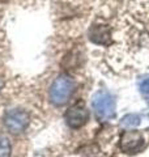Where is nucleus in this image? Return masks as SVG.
Masks as SVG:
<instances>
[{"mask_svg":"<svg viewBox=\"0 0 149 157\" xmlns=\"http://www.w3.org/2000/svg\"><path fill=\"white\" fill-rule=\"evenodd\" d=\"M74 88H76V84H74L73 78L64 75L59 76L50 88V101L56 106L64 105L71 98Z\"/></svg>","mask_w":149,"mask_h":157,"instance_id":"nucleus-1","label":"nucleus"},{"mask_svg":"<svg viewBox=\"0 0 149 157\" xmlns=\"http://www.w3.org/2000/svg\"><path fill=\"white\" fill-rule=\"evenodd\" d=\"M4 124H6L7 130L12 134H21L26 130L29 124V115L24 110H9L4 115Z\"/></svg>","mask_w":149,"mask_h":157,"instance_id":"nucleus-2","label":"nucleus"},{"mask_svg":"<svg viewBox=\"0 0 149 157\" xmlns=\"http://www.w3.org/2000/svg\"><path fill=\"white\" fill-rule=\"evenodd\" d=\"M89 39L97 45L102 46H111L113 43V33L111 26L102 22H96L89 30Z\"/></svg>","mask_w":149,"mask_h":157,"instance_id":"nucleus-3","label":"nucleus"},{"mask_svg":"<svg viewBox=\"0 0 149 157\" xmlns=\"http://www.w3.org/2000/svg\"><path fill=\"white\" fill-rule=\"evenodd\" d=\"M93 107L101 117H110L114 113V101L106 92H98L93 97Z\"/></svg>","mask_w":149,"mask_h":157,"instance_id":"nucleus-4","label":"nucleus"},{"mask_svg":"<svg viewBox=\"0 0 149 157\" xmlns=\"http://www.w3.org/2000/svg\"><path fill=\"white\" fill-rule=\"evenodd\" d=\"M89 118V111L85 109V106L82 104H76L74 106H72L71 109L67 111L66 114V121L69 127L72 128H78L81 127Z\"/></svg>","mask_w":149,"mask_h":157,"instance_id":"nucleus-5","label":"nucleus"},{"mask_svg":"<svg viewBox=\"0 0 149 157\" xmlns=\"http://www.w3.org/2000/svg\"><path fill=\"white\" fill-rule=\"evenodd\" d=\"M143 135L137 131H126L120 139V148L126 153L137 152L143 147Z\"/></svg>","mask_w":149,"mask_h":157,"instance_id":"nucleus-6","label":"nucleus"},{"mask_svg":"<svg viewBox=\"0 0 149 157\" xmlns=\"http://www.w3.org/2000/svg\"><path fill=\"white\" fill-rule=\"evenodd\" d=\"M12 148H11V141L7 136L0 135V157H11Z\"/></svg>","mask_w":149,"mask_h":157,"instance_id":"nucleus-7","label":"nucleus"},{"mask_svg":"<svg viewBox=\"0 0 149 157\" xmlns=\"http://www.w3.org/2000/svg\"><path fill=\"white\" fill-rule=\"evenodd\" d=\"M139 123H140V118L137 115H127L123 118L124 126H137Z\"/></svg>","mask_w":149,"mask_h":157,"instance_id":"nucleus-8","label":"nucleus"},{"mask_svg":"<svg viewBox=\"0 0 149 157\" xmlns=\"http://www.w3.org/2000/svg\"><path fill=\"white\" fill-rule=\"evenodd\" d=\"M141 92L145 93V94H149V78L141 82Z\"/></svg>","mask_w":149,"mask_h":157,"instance_id":"nucleus-9","label":"nucleus"},{"mask_svg":"<svg viewBox=\"0 0 149 157\" xmlns=\"http://www.w3.org/2000/svg\"><path fill=\"white\" fill-rule=\"evenodd\" d=\"M2 85H3V82H2V80H0V88H2Z\"/></svg>","mask_w":149,"mask_h":157,"instance_id":"nucleus-10","label":"nucleus"}]
</instances>
